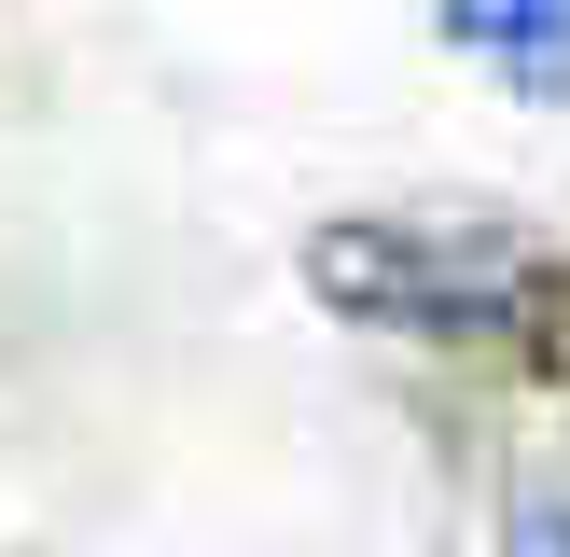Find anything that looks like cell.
I'll use <instances>...</instances> for the list:
<instances>
[{
  "instance_id": "obj_1",
  "label": "cell",
  "mask_w": 570,
  "mask_h": 557,
  "mask_svg": "<svg viewBox=\"0 0 570 557\" xmlns=\"http://www.w3.org/2000/svg\"><path fill=\"white\" fill-rule=\"evenodd\" d=\"M306 293L334 321L376 334H432V349H515L570 377V265H543L501 223H321L306 237Z\"/></svg>"
},
{
  "instance_id": "obj_2",
  "label": "cell",
  "mask_w": 570,
  "mask_h": 557,
  "mask_svg": "<svg viewBox=\"0 0 570 557\" xmlns=\"http://www.w3.org/2000/svg\"><path fill=\"white\" fill-rule=\"evenodd\" d=\"M445 28H460L501 84H529V98L570 84V0H445Z\"/></svg>"
},
{
  "instance_id": "obj_3",
  "label": "cell",
  "mask_w": 570,
  "mask_h": 557,
  "mask_svg": "<svg viewBox=\"0 0 570 557\" xmlns=\"http://www.w3.org/2000/svg\"><path fill=\"white\" fill-rule=\"evenodd\" d=\"M501 557H570V501H529V516H515V544H501Z\"/></svg>"
}]
</instances>
